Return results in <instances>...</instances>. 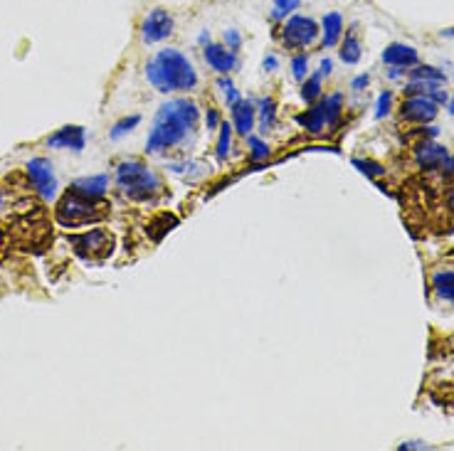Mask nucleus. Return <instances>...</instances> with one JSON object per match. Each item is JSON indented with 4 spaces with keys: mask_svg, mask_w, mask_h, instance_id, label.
Wrapping results in <instances>:
<instances>
[{
    "mask_svg": "<svg viewBox=\"0 0 454 451\" xmlns=\"http://www.w3.org/2000/svg\"><path fill=\"white\" fill-rule=\"evenodd\" d=\"M28 178L33 183V188L43 195V200H52L57 193V178L52 163L48 158H33L28 163Z\"/></svg>",
    "mask_w": 454,
    "mask_h": 451,
    "instance_id": "nucleus-8",
    "label": "nucleus"
},
{
    "mask_svg": "<svg viewBox=\"0 0 454 451\" xmlns=\"http://www.w3.org/2000/svg\"><path fill=\"white\" fill-rule=\"evenodd\" d=\"M203 57H205V62L210 65V69L220 72V74H227V72L237 69V65H240V62H237V55L230 48L213 45V43H208L203 48Z\"/></svg>",
    "mask_w": 454,
    "mask_h": 451,
    "instance_id": "nucleus-10",
    "label": "nucleus"
},
{
    "mask_svg": "<svg viewBox=\"0 0 454 451\" xmlns=\"http://www.w3.org/2000/svg\"><path fill=\"white\" fill-rule=\"evenodd\" d=\"M321 79H323V74L321 72H316V74H311L306 82H304V87H301V99L304 101H314V99L321 96Z\"/></svg>",
    "mask_w": 454,
    "mask_h": 451,
    "instance_id": "nucleus-22",
    "label": "nucleus"
},
{
    "mask_svg": "<svg viewBox=\"0 0 454 451\" xmlns=\"http://www.w3.org/2000/svg\"><path fill=\"white\" fill-rule=\"evenodd\" d=\"M116 183L121 193L131 200H151L158 193H163L161 180L156 178L153 170H148L141 160H123L116 170Z\"/></svg>",
    "mask_w": 454,
    "mask_h": 451,
    "instance_id": "nucleus-4",
    "label": "nucleus"
},
{
    "mask_svg": "<svg viewBox=\"0 0 454 451\" xmlns=\"http://www.w3.org/2000/svg\"><path fill=\"white\" fill-rule=\"evenodd\" d=\"M432 286L440 289V286H454V272H437L432 277Z\"/></svg>",
    "mask_w": 454,
    "mask_h": 451,
    "instance_id": "nucleus-33",
    "label": "nucleus"
},
{
    "mask_svg": "<svg viewBox=\"0 0 454 451\" xmlns=\"http://www.w3.org/2000/svg\"><path fill=\"white\" fill-rule=\"evenodd\" d=\"M437 104L430 94H412L402 101L400 106V116L402 121H412V123H427L437 116Z\"/></svg>",
    "mask_w": 454,
    "mask_h": 451,
    "instance_id": "nucleus-9",
    "label": "nucleus"
},
{
    "mask_svg": "<svg viewBox=\"0 0 454 451\" xmlns=\"http://www.w3.org/2000/svg\"><path fill=\"white\" fill-rule=\"evenodd\" d=\"M383 62L388 67H400V69H410L420 62V55L412 45L405 43H393L383 50Z\"/></svg>",
    "mask_w": 454,
    "mask_h": 451,
    "instance_id": "nucleus-11",
    "label": "nucleus"
},
{
    "mask_svg": "<svg viewBox=\"0 0 454 451\" xmlns=\"http://www.w3.org/2000/svg\"><path fill=\"white\" fill-rule=\"evenodd\" d=\"M198 43H200V45H203V48H205V45H208V43H210V30H203V33H200Z\"/></svg>",
    "mask_w": 454,
    "mask_h": 451,
    "instance_id": "nucleus-40",
    "label": "nucleus"
},
{
    "mask_svg": "<svg viewBox=\"0 0 454 451\" xmlns=\"http://www.w3.org/2000/svg\"><path fill=\"white\" fill-rule=\"evenodd\" d=\"M442 170H445V175H454V155H447V160L442 163Z\"/></svg>",
    "mask_w": 454,
    "mask_h": 451,
    "instance_id": "nucleus-38",
    "label": "nucleus"
},
{
    "mask_svg": "<svg viewBox=\"0 0 454 451\" xmlns=\"http://www.w3.org/2000/svg\"><path fill=\"white\" fill-rule=\"evenodd\" d=\"M390 104H393V94L390 91H383L378 96V104H375V118H385L390 113Z\"/></svg>",
    "mask_w": 454,
    "mask_h": 451,
    "instance_id": "nucleus-30",
    "label": "nucleus"
},
{
    "mask_svg": "<svg viewBox=\"0 0 454 451\" xmlns=\"http://www.w3.org/2000/svg\"><path fill=\"white\" fill-rule=\"evenodd\" d=\"M262 67H265L267 72H275L277 67H279V60H277V55H267L265 62H262Z\"/></svg>",
    "mask_w": 454,
    "mask_h": 451,
    "instance_id": "nucleus-36",
    "label": "nucleus"
},
{
    "mask_svg": "<svg viewBox=\"0 0 454 451\" xmlns=\"http://www.w3.org/2000/svg\"><path fill=\"white\" fill-rule=\"evenodd\" d=\"M321 48H336L340 43V38H343V15L336 13V10H331V13L323 15L321 20Z\"/></svg>",
    "mask_w": 454,
    "mask_h": 451,
    "instance_id": "nucleus-15",
    "label": "nucleus"
},
{
    "mask_svg": "<svg viewBox=\"0 0 454 451\" xmlns=\"http://www.w3.org/2000/svg\"><path fill=\"white\" fill-rule=\"evenodd\" d=\"M3 245H5V235H3V230H0V250H3Z\"/></svg>",
    "mask_w": 454,
    "mask_h": 451,
    "instance_id": "nucleus-44",
    "label": "nucleus"
},
{
    "mask_svg": "<svg viewBox=\"0 0 454 451\" xmlns=\"http://www.w3.org/2000/svg\"><path fill=\"white\" fill-rule=\"evenodd\" d=\"M218 87H220V89H225V101H227V106H232L235 101H240V94H237L235 84H232L230 79H225V77H223V79L218 82Z\"/></svg>",
    "mask_w": 454,
    "mask_h": 451,
    "instance_id": "nucleus-31",
    "label": "nucleus"
},
{
    "mask_svg": "<svg viewBox=\"0 0 454 451\" xmlns=\"http://www.w3.org/2000/svg\"><path fill=\"white\" fill-rule=\"evenodd\" d=\"M447 202H450V210L454 212V185L450 188V195H447Z\"/></svg>",
    "mask_w": 454,
    "mask_h": 451,
    "instance_id": "nucleus-41",
    "label": "nucleus"
},
{
    "mask_svg": "<svg viewBox=\"0 0 454 451\" xmlns=\"http://www.w3.org/2000/svg\"><path fill=\"white\" fill-rule=\"evenodd\" d=\"M141 123V116L138 113H133V116H126V118H121V121H116L114 123V128L109 131V138L111 141H118L121 136H126V133H131L133 128Z\"/></svg>",
    "mask_w": 454,
    "mask_h": 451,
    "instance_id": "nucleus-21",
    "label": "nucleus"
},
{
    "mask_svg": "<svg viewBox=\"0 0 454 451\" xmlns=\"http://www.w3.org/2000/svg\"><path fill=\"white\" fill-rule=\"evenodd\" d=\"M338 57H340V62H345V65H358L360 57H363V45H360V38H358V33H355V25L340 38Z\"/></svg>",
    "mask_w": 454,
    "mask_h": 451,
    "instance_id": "nucleus-16",
    "label": "nucleus"
},
{
    "mask_svg": "<svg viewBox=\"0 0 454 451\" xmlns=\"http://www.w3.org/2000/svg\"><path fill=\"white\" fill-rule=\"evenodd\" d=\"M400 451H405V449H427V444H420V442H407V444H400L397 447Z\"/></svg>",
    "mask_w": 454,
    "mask_h": 451,
    "instance_id": "nucleus-39",
    "label": "nucleus"
},
{
    "mask_svg": "<svg viewBox=\"0 0 454 451\" xmlns=\"http://www.w3.org/2000/svg\"><path fill=\"white\" fill-rule=\"evenodd\" d=\"M198 106L188 99L166 101L156 113L153 128L146 138V153H163L188 138L198 126Z\"/></svg>",
    "mask_w": 454,
    "mask_h": 451,
    "instance_id": "nucleus-1",
    "label": "nucleus"
},
{
    "mask_svg": "<svg viewBox=\"0 0 454 451\" xmlns=\"http://www.w3.org/2000/svg\"><path fill=\"white\" fill-rule=\"evenodd\" d=\"M109 188V175H92V178H82L74 180L72 190L79 195H87V198H101Z\"/></svg>",
    "mask_w": 454,
    "mask_h": 451,
    "instance_id": "nucleus-18",
    "label": "nucleus"
},
{
    "mask_svg": "<svg viewBox=\"0 0 454 451\" xmlns=\"http://www.w3.org/2000/svg\"><path fill=\"white\" fill-rule=\"evenodd\" d=\"M260 108H262V126H265V128L275 126V116H277V104H275V99H262L260 101Z\"/></svg>",
    "mask_w": 454,
    "mask_h": 451,
    "instance_id": "nucleus-27",
    "label": "nucleus"
},
{
    "mask_svg": "<svg viewBox=\"0 0 454 451\" xmlns=\"http://www.w3.org/2000/svg\"><path fill=\"white\" fill-rule=\"evenodd\" d=\"M368 84H370V77L368 74H360V77H355V79L350 82V89H353V91H363Z\"/></svg>",
    "mask_w": 454,
    "mask_h": 451,
    "instance_id": "nucleus-35",
    "label": "nucleus"
},
{
    "mask_svg": "<svg viewBox=\"0 0 454 451\" xmlns=\"http://www.w3.org/2000/svg\"><path fill=\"white\" fill-rule=\"evenodd\" d=\"M247 143H250V158L252 160H265L267 155H270V146H267L265 141H260V138L250 136L247 138Z\"/></svg>",
    "mask_w": 454,
    "mask_h": 451,
    "instance_id": "nucleus-29",
    "label": "nucleus"
},
{
    "mask_svg": "<svg viewBox=\"0 0 454 451\" xmlns=\"http://www.w3.org/2000/svg\"><path fill=\"white\" fill-rule=\"evenodd\" d=\"M447 155H450V150H447L445 146L425 141V143H420V146H417L415 160H417V165H420L422 170H435V168H440V165L445 163Z\"/></svg>",
    "mask_w": 454,
    "mask_h": 451,
    "instance_id": "nucleus-12",
    "label": "nucleus"
},
{
    "mask_svg": "<svg viewBox=\"0 0 454 451\" xmlns=\"http://www.w3.org/2000/svg\"><path fill=\"white\" fill-rule=\"evenodd\" d=\"M205 126H208V131H215V128L220 126V113L215 111V108H208V116H205Z\"/></svg>",
    "mask_w": 454,
    "mask_h": 451,
    "instance_id": "nucleus-34",
    "label": "nucleus"
},
{
    "mask_svg": "<svg viewBox=\"0 0 454 451\" xmlns=\"http://www.w3.org/2000/svg\"><path fill=\"white\" fill-rule=\"evenodd\" d=\"M299 8H301V0H275V10H270V20L272 23L287 20V15H292Z\"/></svg>",
    "mask_w": 454,
    "mask_h": 451,
    "instance_id": "nucleus-20",
    "label": "nucleus"
},
{
    "mask_svg": "<svg viewBox=\"0 0 454 451\" xmlns=\"http://www.w3.org/2000/svg\"><path fill=\"white\" fill-rule=\"evenodd\" d=\"M173 28H175L173 15L163 8H153L141 23V40L146 45L163 43V40H168L173 35Z\"/></svg>",
    "mask_w": 454,
    "mask_h": 451,
    "instance_id": "nucleus-7",
    "label": "nucleus"
},
{
    "mask_svg": "<svg viewBox=\"0 0 454 451\" xmlns=\"http://www.w3.org/2000/svg\"><path fill=\"white\" fill-rule=\"evenodd\" d=\"M297 123H301L306 131L311 133H321L323 126H326V101H319L316 106L306 108L304 113H299L297 116Z\"/></svg>",
    "mask_w": 454,
    "mask_h": 451,
    "instance_id": "nucleus-17",
    "label": "nucleus"
},
{
    "mask_svg": "<svg viewBox=\"0 0 454 451\" xmlns=\"http://www.w3.org/2000/svg\"><path fill=\"white\" fill-rule=\"evenodd\" d=\"M70 245L79 257L89 259V262H104L114 252V235L106 230H92L84 235L70 237Z\"/></svg>",
    "mask_w": 454,
    "mask_h": 451,
    "instance_id": "nucleus-6",
    "label": "nucleus"
},
{
    "mask_svg": "<svg viewBox=\"0 0 454 451\" xmlns=\"http://www.w3.org/2000/svg\"><path fill=\"white\" fill-rule=\"evenodd\" d=\"M3 205H5V195H3V188H0V210H3Z\"/></svg>",
    "mask_w": 454,
    "mask_h": 451,
    "instance_id": "nucleus-43",
    "label": "nucleus"
},
{
    "mask_svg": "<svg viewBox=\"0 0 454 451\" xmlns=\"http://www.w3.org/2000/svg\"><path fill=\"white\" fill-rule=\"evenodd\" d=\"M178 225V220H175V215H168V212H161V215H156L151 222H148V235H151L153 242H161L163 235L170 232L173 227Z\"/></svg>",
    "mask_w": 454,
    "mask_h": 451,
    "instance_id": "nucleus-19",
    "label": "nucleus"
},
{
    "mask_svg": "<svg viewBox=\"0 0 454 451\" xmlns=\"http://www.w3.org/2000/svg\"><path fill=\"white\" fill-rule=\"evenodd\" d=\"M230 111H232L235 131L240 133V136H247V133L255 128V104L247 101V99H240V101L232 104Z\"/></svg>",
    "mask_w": 454,
    "mask_h": 451,
    "instance_id": "nucleus-14",
    "label": "nucleus"
},
{
    "mask_svg": "<svg viewBox=\"0 0 454 451\" xmlns=\"http://www.w3.org/2000/svg\"><path fill=\"white\" fill-rule=\"evenodd\" d=\"M146 79L163 94H168V91H190L198 87V72H195L193 62L183 52L166 48L146 65Z\"/></svg>",
    "mask_w": 454,
    "mask_h": 451,
    "instance_id": "nucleus-2",
    "label": "nucleus"
},
{
    "mask_svg": "<svg viewBox=\"0 0 454 451\" xmlns=\"http://www.w3.org/2000/svg\"><path fill=\"white\" fill-rule=\"evenodd\" d=\"M321 35V25L314 18L306 15H292L289 20H284V25L277 30V38L287 50H304L309 45H314Z\"/></svg>",
    "mask_w": 454,
    "mask_h": 451,
    "instance_id": "nucleus-5",
    "label": "nucleus"
},
{
    "mask_svg": "<svg viewBox=\"0 0 454 451\" xmlns=\"http://www.w3.org/2000/svg\"><path fill=\"white\" fill-rule=\"evenodd\" d=\"M306 69H309V57L304 55V52L294 55V57H292V74H294V79L301 82L304 77H306Z\"/></svg>",
    "mask_w": 454,
    "mask_h": 451,
    "instance_id": "nucleus-28",
    "label": "nucleus"
},
{
    "mask_svg": "<svg viewBox=\"0 0 454 451\" xmlns=\"http://www.w3.org/2000/svg\"><path fill=\"white\" fill-rule=\"evenodd\" d=\"M50 148H72L74 153H79L84 148V128L82 126H65L57 133L48 138Z\"/></svg>",
    "mask_w": 454,
    "mask_h": 451,
    "instance_id": "nucleus-13",
    "label": "nucleus"
},
{
    "mask_svg": "<svg viewBox=\"0 0 454 451\" xmlns=\"http://www.w3.org/2000/svg\"><path fill=\"white\" fill-rule=\"evenodd\" d=\"M442 38H454V28H450V30H442Z\"/></svg>",
    "mask_w": 454,
    "mask_h": 451,
    "instance_id": "nucleus-42",
    "label": "nucleus"
},
{
    "mask_svg": "<svg viewBox=\"0 0 454 451\" xmlns=\"http://www.w3.org/2000/svg\"><path fill=\"white\" fill-rule=\"evenodd\" d=\"M450 113H452V116H454V96H452V99H450Z\"/></svg>",
    "mask_w": 454,
    "mask_h": 451,
    "instance_id": "nucleus-45",
    "label": "nucleus"
},
{
    "mask_svg": "<svg viewBox=\"0 0 454 451\" xmlns=\"http://www.w3.org/2000/svg\"><path fill=\"white\" fill-rule=\"evenodd\" d=\"M331 69H333V62L328 60V57H326V60H321V65H319V72H321L323 77H328V74H331Z\"/></svg>",
    "mask_w": 454,
    "mask_h": 451,
    "instance_id": "nucleus-37",
    "label": "nucleus"
},
{
    "mask_svg": "<svg viewBox=\"0 0 454 451\" xmlns=\"http://www.w3.org/2000/svg\"><path fill=\"white\" fill-rule=\"evenodd\" d=\"M109 215V205L101 202L99 198H87V195L79 193H67L65 198L57 205V222L62 227H84L92 225V222H101Z\"/></svg>",
    "mask_w": 454,
    "mask_h": 451,
    "instance_id": "nucleus-3",
    "label": "nucleus"
},
{
    "mask_svg": "<svg viewBox=\"0 0 454 451\" xmlns=\"http://www.w3.org/2000/svg\"><path fill=\"white\" fill-rule=\"evenodd\" d=\"M353 165L360 170V173L365 175V178H383L385 175V165L375 163V160H368V158H353Z\"/></svg>",
    "mask_w": 454,
    "mask_h": 451,
    "instance_id": "nucleus-24",
    "label": "nucleus"
},
{
    "mask_svg": "<svg viewBox=\"0 0 454 451\" xmlns=\"http://www.w3.org/2000/svg\"><path fill=\"white\" fill-rule=\"evenodd\" d=\"M410 79H437V82H447V77H445V72H440L437 67L420 65L417 69H410Z\"/></svg>",
    "mask_w": 454,
    "mask_h": 451,
    "instance_id": "nucleus-25",
    "label": "nucleus"
},
{
    "mask_svg": "<svg viewBox=\"0 0 454 451\" xmlns=\"http://www.w3.org/2000/svg\"><path fill=\"white\" fill-rule=\"evenodd\" d=\"M225 48H230L232 52H237L242 48V35L240 30H225Z\"/></svg>",
    "mask_w": 454,
    "mask_h": 451,
    "instance_id": "nucleus-32",
    "label": "nucleus"
},
{
    "mask_svg": "<svg viewBox=\"0 0 454 451\" xmlns=\"http://www.w3.org/2000/svg\"><path fill=\"white\" fill-rule=\"evenodd\" d=\"M230 141H232V126L223 123L220 126V138L215 143V153H218V160H225L227 153H230Z\"/></svg>",
    "mask_w": 454,
    "mask_h": 451,
    "instance_id": "nucleus-26",
    "label": "nucleus"
},
{
    "mask_svg": "<svg viewBox=\"0 0 454 451\" xmlns=\"http://www.w3.org/2000/svg\"><path fill=\"white\" fill-rule=\"evenodd\" d=\"M452 306H454V299H452Z\"/></svg>",
    "mask_w": 454,
    "mask_h": 451,
    "instance_id": "nucleus-46",
    "label": "nucleus"
},
{
    "mask_svg": "<svg viewBox=\"0 0 454 451\" xmlns=\"http://www.w3.org/2000/svg\"><path fill=\"white\" fill-rule=\"evenodd\" d=\"M323 101H326V126H336L340 108H343V94H331Z\"/></svg>",
    "mask_w": 454,
    "mask_h": 451,
    "instance_id": "nucleus-23",
    "label": "nucleus"
}]
</instances>
